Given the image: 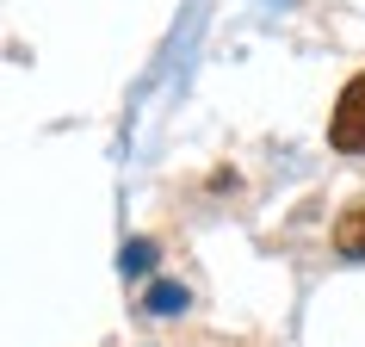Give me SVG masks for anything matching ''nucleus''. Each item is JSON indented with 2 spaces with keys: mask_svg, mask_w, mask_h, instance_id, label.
<instances>
[{
  "mask_svg": "<svg viewBox=\"0 0 365 347\" xmlns=\"http://www.w3.org/2000/svg\"><path fill=\"white\" fill-rule=\"evenodd\" d=\"M328 143L341 155H365V75L346 81L341 106H334V118H328Z\"/></svg>",
  "mask_w": 365,
  "mask_h": 347,
  "instance_id": "1",
  "label": "nucleus"
},
{
  "mask_svg": "<svg viewBox=\"0 0 365 347\" xmlns=\"http://www.w3.org/2000/svg\"><path fill=\"white\" fill-rule=\"evenodd\" d=\"M334 254L365 261V198H359V205H346V211L334 217Z\"/></svg>",
  "mask_w": 365,
  "mask_h": 347,
  "instance_id": "2",
  "label": "nucleus"
}]
</instances>
